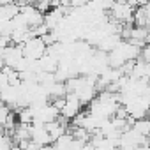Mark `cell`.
Segmentation results:
<instances>
[{"instance_id": "cell-1", "label": "cell", "mask_w": 150, "mask_h": 150, "mask_svg": "<svg viewBox=\"0 0 150 150\" xmlns=\"http://www.w3.org/2000/svg\"><path fill=\"white\" fill-rule=\"evenodd\" d=\"M85 110V106L80 103V99L74 96V94H65L64 97V103H62V108H60V117L67 122L74 120L81 111Z\"/></svg>"}, {"instance_id": "cell-2", "label": "cell", "mask_w": 150, "mask_h": 150, "mask_svg": "<svg viewBox=\"0 0 150 150\" xmlns=\"http://www.w3.org/2000/svg\"><path fill=\"white\" fill-rule=\"evenodd\" d=\"M20 48H21L23 57L28 58V60H39V58L46 53V44L42 42L41 37H35V35L28 37Z\"/></svg>"}, {"instance_id": "cell-3", "label": "cell", "mask_w": 150, "mask_h": 150, "mask_svg": "<svg viewBox=\"0 0 150 150\" xmlns=\"http://www.w3.org/2000/svg\"><path fill=\"white\" fill-rule=\"evenodd\" d=\"M28 138H30V141H32V143H35V145H39V146L51 145V139H50V136H48V132H46L44 124H37V122L30 124Z\"/></svg>"}, {"instance_id": "cell-4", "label": "cell", "mask_w": 150, "mask_h": 150, "mask_svg": "<svg viewBox=\"0 0 150 150\" xmlns=\"http://www.w3.org/2000/svg\"><path fill=\"white\" fill-rule=\"evenodd\" d=\"M44 127H46V132H48V136H50V139H51V143H55L60 136H64L65 132H67V127H69V122L67 120H64L62 117H58L57 120H53V122H48V124H44Z\"/></svg>"}, {"instance_id": "cell-5", "label": "cell", "mask_w": 150, "mask_h": 150, "mask_svg": "<svg viewBox=\"0 0 150 150\" xmlns=\"http://www.w3.org/2000/svg\"><path fill=\"white\" fill-rule=\"evenodd\" d=\"M131 127H132L138 134H141V136H146V138H148V134H150V122H148L146 117H145V118L132 120V122H131Z\"/></svg>"}]
</instances>
